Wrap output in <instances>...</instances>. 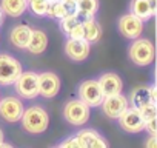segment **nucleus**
<instances>
[{
    "label": "nucleus",
    "instance_id": "nucleus-21",
    "mask_svg": "<svg viewBox=\"0 0 157 148\" xmlns=\"http://www.w3.org/2000/svg\"><path fill=\"white\" fill-rule=\"evenodd\" d=\"M72 10H69L62 0H48V8H46V17L54 19V20H60L66 13H69Z\"/></svg>",
    "mask_w": 157,
    "mask_h": 148
},
{
    "label": "nucleus",
    "instance_id": "nucleus-4",
    "mask_svg": "<svg viewBox=\"0 0 157 148\" xmlns=\"http://www.w3.org/2000/svg\"><path fill=\"white\" fill-rule=\"evenodd\" d=\"M22 71H23L22 63L16 57L6 53L0 54V87L13 85L20 76Z\"/></svg>",
    "mask_w": 157,
    "mask_h": 148
},
{
    "label": "nucleus",
    "instance_id": "nucleus-31",
    "mask_svg": "<svg viewBox=\"0 0 157 148\" xmlns=\"http://www.w3.org/2000/svg\"><path fill=\"white\" fill-rule=\"evenodd\" d=\"M62 2L69 8V10H74V5H75V2H77V0H62Z\"/></svg>",
    "mask_w": 157,
    "mask_h": 148
},
{
    "label": "nucleus",
    "instance_id": "nucleus-30",
    "mask_svg": "<svg viewBox=\"0 0 157 148\" xmlns=\"http://www.w3.org/2000/svg\"><path fill=\"white\" fill-rule=\"evenodd\" d=\"M148 90H149V97H151V100H157V96H155V85H149L148 87Z\"/></svg>",
    "mask_w": 157,
    "mask_h": 148
},
{
    "label": "nucleus",
    "instance_id": "nucleus-27",
    "mask_svg": "<svg viewBox=\"0 0 157 148\" xmlns=\"http://www.w3.org/2000/svg\"><path fill=\"white\" fill-rule=\"evenodd\" d=\"M60 146H62V148H80V143H78V140H77L75 136H72V137L65 139V140L60 143Z\"/></svg>",
    "mask_w": 157,
    "mask_h": 148
},
{
    "label": "nucleus",
    "instance_id": "nucleus-20",
    "mask_svg": "<svg viewBox=\"0 0 157 148\" xmlns=\"http://www.w3.org/2000/svg\"><path fill=\"white\" fill-rule=\"evenodd\" d=\"M74 11L82 19L96 17L99 11V0H77L74 5Z\"/></svg>",
    "mask_w": 157,
    "mask_h": 148
},
{
    "label": "nucleus",
    "instance_id": "nucleus-23",
    "mask_svg": "<svg viewBox=\"0 0 157 148\" xmlns=\"http://www.w3.org/2000/svg\"><path fill=\"white\" fill-rule=\"evenodd\" d=\"M80 22V17H78V14L72 10V11H69V13H66L62 19H60V29H62V33L65 34V36H68L69 33H71V29Z\"/></svg>",
    "mask_w": 157,
    "mask_h": 148
},
{
    "label": "nucleus",
    "instance_id": "nucleus-6",
    "mask_svg": "<svg viewBox=\"0 0 157 148\" xmlns=\"http://www.w3.org/2000/svg\"><path fill=\"white\" fill-rule=\"evenodd\" d=\"M78 99H80L83 103H86L90 108H96L100 107L102 100H103V93L100 90V85L96 79H88L83 80L80 85H78Z\"/></svg>",
    "mask_w": 157,
    "mask_h": 148
},
{
    "label": "nucleus",
    "instance_id": "nucleus-11",
    "mask_svg": "<svg viewBox=\"0 0 157 148\" xmlns=\"http://www.w3.org/2000/svg\"><path fill=\"white\" fill-rule=\"evenodd\" d=\"M60 91V79L57 74L45 71L39 74V96L45 99H52Z\"/></svg>",
    "mask_w": 157,
    "mask_h": 148
},
{
    "label": "nucleus",
    "instance_id": "nucleus-2",
    "mask_svg": "<svg viewBox=\"0 0 157 148\" xmlns=\"http://www.w3.org/2000/svg\"><path fill=\"white\" fill-rule=\"evenodd\" d=\"M128 56H129V60L137 65V66H148L154 62V57H155V48H154V43L143 37H137L132 40V43L129 45L128 48Z\"/></svg>",
    "mask_w": 157,
    "mask_h": 148
},
{
    "label": "nucleus",
    "instance_id": "nucleus-29",
    "mask_svg": "<svg viewBox=\"0 0 157 148\" xmlns=\"http://www.w3.org/2000/svg\"><path fill=\"white\" fill-rule=\"evenodd\" d=\"M145 146L146 148H155L157 146V136L155 134H149V137L145 140Z\"/></svg>",
    "mask_w": 157,
    "mask_h": 148
},
{
    "label": "nucleus",
    "instance_id": "nucleus-3",
    "mask_svg": "<svg viewBox=\"0 0 157 148\" xmlns=\"http://www.w3.org/2000/svg\"><path fill=\"white\" fill-rule=\"evenodd\" d=\"M90 107L83 103L80 99H71L63 107V119L74 127L85 125L90 120Z\"/></svg>",
    "mask_w": 157,
    "mask_h": 148
},
{
    "label": "nucleus",
    "instance_id": "nucleus-12",
    "mask_svg": "<svg viewBox=\"0 0 157 148\" xmlns=\"http://www.w3.org/2000/svg\"><path fill=\"white\" fill-rule=\"evenodd\" d=\"M91 51V43L85 39H69L65 43V54L72 62H83L88 59Z\"/></svg>",
    "mask_w": 157,
    "mask_h": 148
},
{
    "label": "nucleus",
    "instance_id": "nucleus-13",
    "mask_svg": "<svg viewBox=\"0 0 157 148\" xmlns=\"http://www.w3.org/2000/svg\"><path fill=\"white\" fill-rule=\"evenodd\" d=\"M80 143V148H105L108 146V142L103 139V136L91 128H85L80 130L74 134Z\"/></svg>",
    "mask_w": 157,
    "mask_h": 148
},
{
    "label": "nucleus",
    "instance_id": "nucleus-16",
    "mask_svg": "<svg viewBox=\"0 0 157 148\" xmlns=\"http://www.w3.org/2000/svg\"><path fill=\"white\" fill-rule=\"evenodd\" d=\"M31 34H33V29L28 25H16L10 31V42L19 49H26Z\"/></svg>",
    "mask_w": 157,
    "mask_h": 148
},
{
    "label": "nucleus",
    "instance_id": "nucleus-5",
    "mask_svg": "<svg viewBox=\"0 0 157 148\" xmlns=\"http://www.w3.org/2000/svg\"><path fill=\"white\" fill-rule=\"evenodd\" d=\"M13 85L22 99H36L39 96V74L34 71H22Z\"/></svg>",
    "mask_w": 157,
    "mask_h": 148
},
{
    "label": "nucleus",
    "instance_id": "nucleus-28",
    "mask_svg": "<svg viewBox=\"0 0 157 148\" xmlns=\"http://www.w3.org/2000/svg\"><path fill=\"white\" fill-rule=\"evenodd\" d=\"M145 130L149 134H157V117H152V119L145 120Z\"/></svg>",
    "mask_w": 157,
    "mask_h": 148
},
{
    "label": "nucleus",
    "instance_id": "nucleus-33",
    "mask_svg": "<svg viewBox=\"0 0 157 148\" xmlns=\"http://www.w3.org/2000/svg\"><path fill=\"white\" fill-rule=\"evenodd\" d=\"M2 23H3V11L0 10V25H2Z\"/></svg>",
    "mask_w": 157,
    "mask_h": 148
},
{
    "label": "nucleus",
    "instance_id": "nucleus-7",
    "mask_svg": "<svg viewBox=\"0 0 157 148\" xmlns=\"http://www.w3.org/2000/svg\"><path fill=\"white\" fill-rule=\"evenodd\" d=\"M119 125L123 131L129 134H137L145 130V119L142 117L140 111L137 107L129 105L120 116H119Z\"/></svg>",
    "mask_w": 157,
    "mask_h": 148
},
{
    "label": "nucleus",
    "instance_id": "nucleus-9",
    "mask_svg": "<svg viewBox=\"0 0 157 148\" xmlns=\"http://www.w3.org/2000/svg\"><path fill=\"white\" fill-rule=\"evenodd\" d=\"M143 20H140L139 17L132 16L131 13L129 14H123L119 20H117V29L119 33L125 37V39H137L142 36L143 33Z\"/></svg>",
    "mask_w": 157,
    "mask_h": 148
},
{
    "label": "nucleus",
    "instance_id": "nucleus-32",
    "mask_svg": "<svg viewBox=\"0 0 157 148\" xmlns=\"http://www.w3.org/2000/svg\"><path fill=\"white\" fill-rule=\"evenodd\" d=\"M3 139H5V134H3V130L0 128V145H2V142H3Z\"/></svg>",
    "mask_w": 157,
    "mask_h": 148
},
{
    "label": "nucleus",
    "instance_id": "nucleus-15",
    "mask_svg": "<svg viewBox=\"0 0 157 148\" xmlns=\"http://www.w3.org/2000/svg\"><path fill=\"white\" fill-rule=\"evenodd\" d=\"M97 82L100 85V90H102L103 96L119 94L123 90V82H122L120 76L116 74V72H105V74H102Z\"/></svg>",
    "mask_w": 157,
    "mask_h": 148
},
{
    "label": "nucleus",
    "instance_id": "nucleus-19",
    "mask_svg": "<svg viewBox=\"0 0 157 148\" xmlns=\"http://www.w3.org/2000/svg\"><path fill=\"white\" fill-rule=\"evenodd\" d=\"M48 46V36L46 33H43L42 29H33L29 43L26 46V49L31 54H42Z\"/></svg>",
    "mask_w": 157,
    "mask_h": 148
},
{
    "label": "nucleus",
    "instance_id": "nucleus-24",
    "mask_svg": "<svg viewBox=\"0 0 157 148\" xmlns=\"http://www.w3.org/2000/svg\"><path fill=\"white\" fill-rule=\"evenodd\" d=\"M28 8L33 11V14L43 17L46 14L48 8V0H28Z\"/></svg>",
    "mask_w": 157,
    "mask_h": 148
},
{
    "label": "nucleus",
    "instance_id": "nucleus-18",
    "mask_svg": "<svg viewBox=\"0 0 157 148\" xmlns=\"http://www.w3.org/2000/svg\"><path fill=\"white\" fill-rule=\"evenodd\" d=\"M0 10L10 17H20L28 10V0H0Z\"/></svg>",
    "mask_w": 157,
    "mask_h": 148
},
{
    "label": "nucleus",
    "instance_id": "nucleus-8",
    "mask_svg": "<svg viewBox=\"0 0 157 148\" xmlns=\"http://www.w3.org/2000/svg\"><path fill=\"white\" fill-rule=\"evenodd\" d=\"M25 111L23 102L14 96H6L0 99V117L10 123L20 122L22 114Z\"/></svg>",
    "mask_w": 157,
    "mask_h": 148
},
{
    "label": "nucleus",
    "instance_id": "nucleus-22",
    "mask_svg": "<svg viewBox=\"0 0 157 148\" xmlns=\"http://www.w3.org/2000/svg\"><path fill=\"white\" fill-rule=\"evenodd\" d=\"M149 100H151V97H149V90H148V87H137V88L131 90L129 97H128V102H129L132 107H137V108H139L140 105L149 102ZM152 102H154V100H152Z\"/></svg>",
    "mask_w": 157,
    "mask_h": 148
},
{
    "label": "nucleus",
    "instance_id": "nucleus-17",
    "mask_svg": "<svg viewBox=\"0 0 157 148\" xmlns=\"http://www.w3.org/2000/svg\"><path fill=\"white\" fill-rule=\"evenodd\" d=\"M82 28H83V39L90 43H97L100 39H102V34H103V29L100 26V23L94 19V17H90V19H83L82 20Z\"/></svg>",
    "mask_w": 157,
    "mask_h": 148
},
{
    "label": "nucleus",
    "instance_id": "nucleus-1",
    "mask_svg": "<svg viewBox=\"0 0 157 148\" xmlns=\"http://www.w3.org/2000/svg\"><path fill=\"white\" fill-rule=\"evenodd\" d=\"M20 122H22V128L29 134H42L49 127V116L45 108L34 105L23 111Z\"/></svg>",
    "mask_w": 157,
    "mask_h": 148
},
{
    "label": "nucleus",
    "instance_id": "nucleus-25",
    "mask_svg": "<svg viewBox=\"0 0 157 148\" xmlns=\"http://www.w3.org/2000/svg\"><path fill=\"white\" fill-rule=\"evenodd\" d=\"M139 111H140V114H142V117L145 120L152 119V117H157V107H155V102H152V100L140 105L139 107Z\"/></svg>",
    "mask_w": 157,
    "mask_h": 148
},
{
    "label": "nucleus",
    "instance_id": "nucleus-26",
    "mask_svg": "<svg viewBox=\"0 0 157 148\" xmlns=\"http://www.w3.org/2000/svg\"><path fill=\"white\" fill-rule=\"evenodd\" d=\"M68 37L69 39H83V28H82V20L78 22L72 29H71V33L68 34Z\"/></svg>",
    "mask_w": 157,
    "mask_h": 148
},
{
    "label": "nucleus",
    "instance_id": "nucleus-10",
    "mask_svg": "<svg viewBox=\"0 0 157 148\" xmlns=\"http://www.w3.org/2000/svg\"><path fill=\"white\" fill-rule=\"evenodd\" d=\"M100 107L106 117L119 119V116L129 107V102H128V97H125L122 93H119V94H113V96H105Z\"/></svg>",
    "mask_w": 157,
    "mask_h": 148
},
{
    "label": "nucleus",
    "instance_id": "nucleus-14",
    "mask_svg": "<svg viewBox=\"0 0 157 148\" xmlns=\"http://www.w3.org/2000/svg\"><path fill=\"white\" fill-rule=\"evenodd\" d=\"M155 8H157V0H131L129 3V13L143 22L154 17Z\"/></svg>",
    "mask_w": 157,
    "mask_h": 148
}]
</instances>
